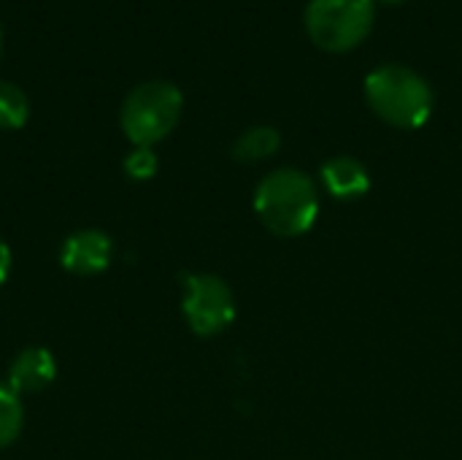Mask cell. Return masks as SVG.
<instances>
[{
  "label": "cell",
  "mask_w": 462,
  "mask_h": 460,
  "mask_svg": "<svg viewBox=\"0 0 462 460\" xmlns=\"http://www.w3.org/2000/svg\"><path fill=\"white\" fill-rule=\"evenodd\" d=\"M382 3H403V0H382Z\"/></svg>",
  "instance_id": "14"
},
{
  "label": "cell",
  "mask_w": 462,
  "mask_h": 460,
  "mask_svg": "<svg viewBox=\"0 0 462 460\" xmlns=\"http://www.w3.org/2000/svg\"><path fill=\"white\" fill-rule=\"evenodd\" d=\"M125 171L130 179L135 182H146L157 174V155L152 152V146H135L127 157H125Z\"/></svg>",
  "instance_id": "12"
},
{
  "label": "cell",
  "mask_w": 462,
  "mask_h": 460,
  "mask_svg": "<svg viewBox=\"0 0 462 460\" xmlns=\"http://www.w3.org/2000/svg\"><path fill=\"white\" fill-rule=\"evenodd\" d=\"M376 22V0H309L303 24L309 38L325 52L360 46Z\"/></svg>",
  "instance_id": "4"
},
{
  "label": "cell",
  "mask_w": 462,
  "mask_h": 460,
  "mask_svg": "<svg viewBox=\"0 0 462 460\" xmlns=\"http://www.w3.org/2000/svg\"><path fill=\"white\" fill-rule=\"evenodd\" d=\"M322 184L338 201H357L371 190V176L360 160L341 155L322 165Z\"/></svg>",
  "instance_id": "8"
},
{
  "label": "cell",
  "mask_w": 462,
  "mask_h": 460,
  "mask_svg": "<svg viewBox=\"0 0 462 460\" xmlns=\"http://www.w3.org/2000/svg\"><path fill=\"white\" fill-rule=\"evenodd\" d=\"M27 117H30V100L24 89L14 81L0 79V127L16 130L27 122Z\"/></svg>",
  "instance_id": "10"
},
{
  "label": "cell",
  "mask_w": 462,
  "mask_h": 460,
  "mask_svg": "<svg viewBox=\"0 0 462 460\" xmlns=\"http://www.w3.org/2000/svg\"><path fill=\"white\" fill-rule=\"evenodd\" d=\"M184 95L176 84L152 79L127 92L122 100L119 122L125 136L135 146H152L162 141L181 119Z\"/></svg>",
  "instance_id": "3"
},
{
  "label": "cell",
  "mask_w": 462,
  "mask_h": 460,
  "mask_svg": "<svg viewBox=\"0 0 462 460\" xmlns=\"http://www.w3.org/2000/svg\"><path fill=\"white\" fill-rule=\"evenodd\" d=\"M8 274H11V249H8L5 241L0 239V285L8 279Z\"/></svg>",
  "instance_id": "13"
},
{
  "label": "cell",
  "mask_w": 462,
  "mask_h": 460,
  "mask_svg": "<svg viewBox=\"0 0 462 460\" xmlns=\"http://www.w3.org/2000/svg\"><path fill=\"white\" fill-rule=\"evenodd\" d=\"M365 100L379 119L401 130H417L433 114V89L425 76L395 62L365 76Z\"/></svg>",
  "instance_id": "2"
},
{
  "label": "cell",
  "mask_w": 462,
  "mask_h": 460,
  "mask_svg": "<svg viewBox=\"0 0 462 460\" xmlns=\"http://www.w3.org/2000/svg\"><path fill=\"white\" fill-rule=\"evenodd\" d=\"M181 312L192 333L217 336L236 320V298L225 279L214 274H187Z\"/></svg>",
  "instance_id": "5"
},
{
  "label": "cell",
  "mask_w": 462,
  "mask_h": 460,
  "mask_svg": "<svg viewBox=\"0 0 462 460\" xmlns=\"http://www.w3.org/2000/svg\"><path fill=\"white\" fill-rule=\"evenodd\" d=\"M0 49H3V27H0Z\"/></svg>",
  "instance_id": "15"
},
{
  "label": "cell",
  "mask_w": 462,
  "mask_h": 460,
  "mask_svg": "<svg viewBox=\"0 0 462 460\" xmlns=\"http://www.w3.org/2000/svg\"><path fill=\"white\" fill-rule=\"evenodd\" d=\"M57 377V361L46 347H27L22 350L8 369V388L19 393H41Z\"/></svg>",
  "instance_id": "7"
},
{
  "label": "cell",
  "mask_w": 462,
  "mask_h": 460,
  "mask_svg": "<svg viewBox=\"0 0 462 460\" xmlns=\"http://www.w3.org/2000/svg\"><path fill=\"white\" fill-rule=\"evenodd\" d=\"M282 146V136L276 127H268V125H257V127H249L246 133H241L233 144V157L238 163H260V160H268L279 152Z\"/></svg>",
  "instance_id": "9"
},
{
  "label": "cell",
  "mask_w": 462,
  "mask_h": 460,
  "mask_svg": "<svg viewBox=\"0 0 462 460\" xmlns=\"http://www.w3.org/2000/svg\"><path fill=\"white\" fill-rule=\"evenodd\" d=\"M254 211L271 233L287 239L303 236L319 214L317 184L298 168H279L257 184Z\"/></svg>",
  "instance_id": "1"
},
{
  "label": "cell",
  "mask_w": 462,
  "mask_h": 460,
  "mask_svg": "<svg viewBox=\"0 0 462 460\" xmlns=\"http://www.w3.org/2000/svg\"><path fill=\"white\" fill-rule=\"evenodd\" d=\"M60 263L65 271L79 277H95L111 263V239L103 230L87 228L65 239L60 249Z\"/></svg>",
  "instance_id": "6"
},
{
  "label": "cell",
  "mask_w": 462,
  "mask_h": 460,
  "mask_svg": "<svg viewBox=\"0 0 462 460\" xmlns=\"http://www.w3.org/2000/svg\"><path fill=\"white\" fill-rule=\"evenodd\" d=\"M22 423L24 415L19 396L8 385H0V450L16 442V437L22 434Z\"/></svg>",
  "instance_id": "11"
}]
</instances>
